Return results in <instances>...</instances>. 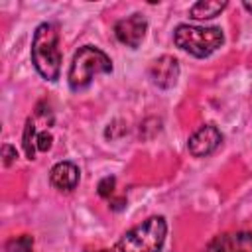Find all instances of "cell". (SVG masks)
Listing matches in <instances>:
<instances>
[{
	"label": "cell",
	"instance_id": "obj_4",
	"mask_svg": "<svg viewBox=\"0 0 252 252\" xmlns=\"http://www.w3.org/2000/svg\"><path fill=\"white\" fill-rule=\"evenodd\" d=\"M173 41L179 49L191 53L193 57L203 59L222 45L224 35L220 28H199V26L181 24L173 32Z\"/></svg>",
	"mask_w": 252,
	"mask_h": 252
},
{
	"label": "cell",
	"instance_id": "obj_7",
	"mask_svg": "<svg viewBox=\"0 0 252 252\" xmlns=\"http://www.w3.org/2000/svg\"><path fill=\"white\" fill-rule=\"evenodd\" d=\"M150 79L159 89H171L179 79V63L171 55H161L150 65Z\"/></svg>",
	"mask_w": 252,
	"mask_h": 252
},
{
	"label": "cell",
	"instance_id": "obj_5",
	"mask_svg": "<svg viewBox=\"0 0 252 252\" xmlns=\"http://www.w3.org/2000/svg\"><path fill=\"white\" fill-rule=\"evenodd\" d=\"M222 142V134L217 126L213 124H205L201 126L197 132H193L189 136V142H187V150L193 158H205L209 154H213L219 144Z\"/></svg>",
	"mask_w": 252,
	"mask_h": 252
},
{
	"label": "cell",
	"instance_id": "obj_1",
	"mask_svg": "<svg viewBox=\"0 0 252 252\" xmlns=\"http://www.w3.org/2000/svg\"><path fill=\"white\" fill-rule=\"evenodd\" d=\"M32 63L35 71L45 81H57L61 71V51H59V32L57 26L45 22L39 24L32 39Z\"/></svg>",
	"mask_w": 252,
	"mask_h": 252
},
{
	"label": "cell",
	"instance_id": "obj_8",
	"mask_svg": "<svg viewBox=\"0 0 252 252\" xmlns=\"http://www.w3.org/2000/svg\"><path fill=\"white\" fill-rule=\"evenodd\" d=\"M205 252H252V232H228L215 236Z\"/></svg>",
	"mask_w": 252,
	"mask_h": 252
},
{
	"label": "cell",
	"instance_id": "obj_6",
	"mask_svg": "<svg viewBox=\"0 0 252 252\" xmlns=\"http://www.w3.org/2000/svg\"><path fill=\"white\" fill-rule=\"evenodd\" d=\"M146 30H148V22L142 14H132L128 18L116 22V26H114L116 39L128 47H134V49L144 41Z\"/></svg>",
	"mask_w": 252,
	"mask_h": 252
},
{
	"label": "cell",
	"instance_id": "obj_15",
	"mask_svg": "<svg viewBox=\"0 0 252 252\" xmlns=\"http://www.w3.org/2000/svg\"><path fill=\"white\" fill-rule=\"evenodd\" d=\"M2 156H4V165H10L16 158H18V154H16V148H12L10 144H6L4 148H2Z\"/></svg>",
	"mask_w": 252,
	"mask_h": 252
},
{
	"label": "cell",
	"instance_id": "obj_9",
	"mask_svg": "<svg viewBox=\"0 0 252 252\" xmlns=\"http://www.w3.org/2000/svg\"><path fill=\"white\" fill-rule=\"evenodd\" d=\"M49 181L59 191H73L79 183V167L73 161H59L51 167Z\"/></svg>",
	"mask_w": 252,
	"mask_h": 252
},
{
	"label": "cell",
	"instance_id": "obj_3",
	"mask_svg": "<svg viewBox=\"0 0 252 252\" xmlns=\"http://www.w3.org/2000/svg\"><path fill=\"white\" fill-rule=\"evenodd\" d=\"M100 73H112L110 57L94 45H83L73 55L69 75H67L69 87L73 91H81L91 85L94 75H100Z\"/></svg>",
	"mask_w": 252,
	"mask_h": 252
},
{
	"label": "cell",
	"instance_id": "obj_13",
	"mask_svg": "<svg viewBox=\"0 0 252 252\" xmlns=\"http://www.w3.org/2000/svg\"><path fill=\"white\" fill-rule=\"evenodd\" d=\"M114 185H116V179L112 177V175H108V177H104V179H100L98 181V195L100 197H110L112 193H114Z\"/></svg>",
	"mask_w": 252,
	"mask_h": 252
},
{
	"label": "cell",
	"instance_id": "obj_11",
	"mask_svg": "<svg viewBox=\"0 0 252 252\" xmlns=\"http://www.w3.org/2000/svg\"><path fill=\"white\" fill-rule=\"evenodd\" d=\"M35 126H33V120L28 118L26 122V128H24V152L28 156V159H33L35 158Z\"/></svg>",
	"mask_w": 252,
	"mask_h": 252
},
{
	"label": "cell",
	"instance_id": "obj_17",
	"mask_svg": "<svg viewBox=\"0 0 252 252\" xmlns=\"http://www.w3.org/2000/svg\"><path fill=\"white\" fill-rule=\"evenodd\" d=\"M96 252H108V250H96Z\"/></svg>",
	"mask_w": 252,
	"mask_h": 252
},
{
	"label": "cell",
	"instance_id": "obj_16",
	"mask_svg": "<svg viewBox=\"0 0 252 252\" xmlns=\"http://www.w3.org/2000/svg\"><path fill=\"white\" fill-rule=\"evenodd\" d=\"M242 6H244L248 12H252V0H244V4H242Z\"/></svg>",
	"mask_w": 252,
	"mask_h": 252
},
{
	"label": "cell",
	"instance_id": "obj_10",
	"mask_svg": "<svg viewBox=\"0 0 252 252\" xmlns=\"http://www.w3.org/2000/svg\"><path fill=\"white\" fill-rule=\"evenodd\" d=\"M226 8L224 0H199L189 8V16L193 20H211L219 16Z\"/></svg>",
	"mask_w": 252,
	"mask_h": 252
},
{
	"label": "cell",
	"instance_id": "obj_14",
	"mask_svg": "<svg viewBox=\"0 0 252 252\" xmlns=\"http://www.w3.org/2000/svg\"><path fill=\"white\" fill-rule=\"evenodd\" d=\"M51 142H53V136L45 130V132H39L37 134V138H35V148L39 150V152H47L49 148H51Z\"/></svg>",
	"mask_w": 252,
	"mask_h": 252
},
{
	"label": "cell",
	"instance_id": "obj_12",
	"mask_svg": "<svg viewBox=\"0 0 252 252\" xmlns=\"http://www.w3.org/2000/svg\"><path fill=\"white\" fill-rule=\"evenodd\" d=\"M32 246H33V238L24 234V236H18L16 240H12L8 244V248L12 252H32Z\"/></svg>",
	"mask_w": 252,
	"mask_h": 252
},
{
	"label": "cell",
	"instance_id": "obj_2",
	"mask_svg": "<svg viewBox=\"0 0 252 252\" xmlns=\"http://www.w3.org/2000/svg\"><path fill=\"white\" fill-rule=\"evenodd\" d=\"M167 234L163 217H150L142 224L130 228L120 236L114 252H159Z\"/></svg>",
	"mask_w": 252,
	"mask_h": 252
}]
</instances>
